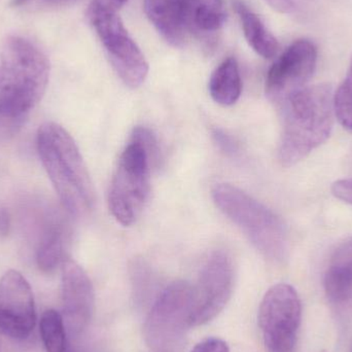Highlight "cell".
Here are the masks:
<instances>
[{"mask_svg": "<svg viewBox=\"0 0 352 352\" xmlns=\"http://www.w3.org/2000/svg\"><path fill=\"white\" fill-rule=\"evenodd\" d=\"M37 152L62 205L74 217H86L95 205L92 179L76 142L62 126L39 127Z\"/></svg>", "mask_w": 352, "mask_h": 352, "instance_id": "6da1fadb", "label": "cell"}, {"mask_svg": "<svg viewBox=\"0 0 352 352\" xmlns=\"http://www.w3.org/2000/svg\"><path fill=\"white\" fill-rule=\"evenodd\" d=\"M283 128L278 159L285 167L301 162L327 142L334 124V95L330 85L305 87L283 105Z\"/></svg>", "mask_w": 352, "mask_h": 352, "instance_id": "7a4b0ae2", "label": "cell"}, {"mask_svg": "<svg viewBox=\"0 0 352 352\" xmlns=\"http://www.w3.org/2000/svg\"><path fill=\"white\" fill-rule=\"evenodd\" d=\"M49 76V60L36 45L8 37L0 59V113L25 119L43 98Z\"/></svg>", "mask_w": 352, "mask_h": 352, "instance_id": "3957f363", "label": "cell"}, {"mask_svg": "<svg viewBox=\"0 0 352 352\" xmlns=\"http://www.w3.org/2000/svg\"><path fill=\"white\" fill-rule=\"evenodd\" d=\"M219 210L229 217L264 258L281 263L289 254L287 227L278 215L244 190L229 184L212 188Z\"/></svg>", "mask_w": 352, "mask_h": 352, "instance_id": "277c9868", "label": "cell"}, {"mask_svg": "<svg viewBox=\"0 0 352 352\" xmlns=\"http://www.w3.org/2000/svg\"><path fill=\"white\" fill-rule=\"evenodd\" d=\"M152 165L144 146L130 140L122 153L109 192V210L123 226L136 223L148 202Z\"/></svg>", "mask_w": 352, "mask_h": 352, "instance_id": "5b68a950", "label": "cell"}, {"mask_svg": "<svg viewBox=\"0 0 352 352\" xmlns=\"http://www.w3.org/2000/svg\"><path fill=\"white\" fill-rule=\"evenodd\" d=\"M192 306L194 287L186 281H175L157 296L144 324V339L151 351H178L190 328Z\"/></svg>", "mask_w": 352, "mask_h": 352, "instance_id": "8992f818", "label": "cell"}, {"mask_svg": "<svg viewBox=\"0 0 352 352\" xmlns=\"http://www.w3.org/2000/svg\"><path fill=\"white\" fill-rule=\"evenodd\" d=\"M301 320L297 291L287 283L270 287L258 309V327L267 352H296Z\"/></svg>", "mask_w": 352, "mask_h": 352, "instance_id": "52a82bcc", "label": "cell"}, {"mask_svg": "<svg viewBox=\"0 0 352 352\" xmlns=\"http://www.w3.org/2000/svg\"><path fill=\"white\" fill-rule=\"evenodd\" d=\"M90 19L122 82L132 89L142 86L148 76V61L121 18L118 14H92Z\"/></svg>", "mask_w": 352, "mask_h": 352, "instance_id": "ba28073f", "label": "cell"}, {"mask_svg": "<svg viewBox=\"0 0 352 352\" xmlns=\"http://www.w3.org/2000/svg\"><path fill=\"white\" fill-rule=\"evenodd\" d=\"M234 267L227 252L217 250L207 258L194 287V306L190 328L214 320L227 305L233 293Z\"/></svg>", "mask_w": 352, "mask_h": 352, "instance_id": "9c48e42d", "label": "cell"}, {"mask_svg": "<svg viewBox=\"0 0 352 352\" xmlns=\"http://www.w3.org/2000/svg\"><path fill=\"white\" fill-rule=\"evenodd\" d=\"M318 50L311 41L299 39L292 43L274 62L267 74L266 94L281 105L305 88L316 72Z\"/></svg>", "mask_w": 352, "mask_h": 352, "instance_id": "30bf717a", "label": "cell"}, {"mask_svg": "<svg viewBox=\"0 0 352 352\" xmlns=\"http://www.w3.org/2000/svg\"><path fill=\"white\" fill-rule=\"evenodd\" d=\"M36 324L34 297L20 272L10 270L0 278V334L25 340Z\"/></svg>", "mask_w": 352, "mask_h": 352, "instance_id": "8fae6325", "label": "cell"}, {"mask_svg": "<svg viewBox=\"0 0 352 352\" xmlns=\"http://www.w3.org/2000/svg\"><path fill=\"white\" fill-rule=\"evenodd\" d=\"M61 296L65 324L72 334H80L92 318L94 289L88 274L74 261L62 265Z\"/></svg>", "mask_w": 352, "mask_h": 352, "instance_id": "7c38bea8", "label": "cell"}, {"mask_svg": "<svg viewBox=\"0 0 352 352\" xmlns=\"http://www.w3.org/2000/svg\"><path fill=\"white\" fill-rule=\"evenodd\" d=\"M36 248V264L43 272H54L65 262L70 239L67 219L59 211H45L43 225L39 226Z\"/></svg>", "mask_w": 352, "mask_h": 352, "instance_id": "4fadbf2b", "label": "cell"}, {"mask_svg": "<svg viewBox=\"0 0 352 352\" xmlns=\"http://www.w3.org/2000/svg\"><path fill=\"white\" fill-rule=\"evenodd\" d=\"M327 297L336 305L352 302V237L337 248L324 275Z\"/></svg>", "mask_w": 352, "mask_h": 352, "instance_id": "5bb4252c", "label": "cell"}, {"mask_svg": "<svg viewBox=\"0 0 352 352\" xmlns=\"http://www.w3.org/2000/svg\"><path fill=\"white\" fill-rule=\"evenodd\" d=\"M144 12L161 35L175 47L188 41V30L180 0H144Z\"/></svg>", "mask_w": 352, "mask_h": 352, "instance_id": "9a60e30c", "label": "cell"}, {"mask_svg": "<svg viewBox=\"0 0 352 352\" xmlns=\"http://www.w3.org/2000/svg\"><path fill=\"white\" fill-rule=\"evenodd\" d=\"M188 32L209 36L219 32L226 20L223 0H180Z\"/></svg>", "mask_w": 352, "mask_h": 352, "instance_id": "2e32d148", "label": "cell"}, {"mask_svg": "<svg viewBox=\"0 0 352 352\" xmlns=\"http://www.w3.org/2000/svg\"><path fill=\"white\" fill-rule=\"evenodd\" d=\"M235 8L241 20L244 36L248 45L263 58L270 59L274 57L278 51V41L267 28L262 19L242 2H236Z\"/></svg>", "mask_w": 352, "mask_h": 352, "instance_id": "e0dca14e", "label": "cell"}, {"mask_svg": "<svg viewBox=\"0 0 352 352\" xmlns=\"http://www.w3.org/2000/svg\"><path fill=\"white\" fill-rule=\"evenodd\" d=\"M209 92L213 100L223 107L235 104L239 100L242 80L236 59L228 58L213 72L209 80Z\"/></svg>", "mask_w": 352, "mask_h": 352, "instance_id": "ac0fdd59", "label": "cell"}, {"mask_svg": "<svg viewBox=\"0 0 352 352\" xmlns=\"http://www.w3.org/2000/svg\"><path fill=\"white\" fill-rule=\"evenodd\" d=\"M39 331L45 351L70 352L66 336L65 322L59 312L53 309L43 312Z\"/></svg>", "mask_w": 352, "mask_h": 352, "instance_id": "d6986e66", "label": "cell"}, {"mask_svg": "<svg viewBox=\"0 0 352 352\" xmlns=\"http://www.w3.org/2000/svg\"><path fill=\"white\" fill-rule=\"evenodd\" d=\"M133 297L138 305L148 303L154 295L156 281L152 270L142 261H135L131 267Z\"/></svg>", "mask_w": 352, "mask_h": 352, "instance_id": "ffe728a7", "label": "cell"}, {"mask_svg": "<svg viewBox=\"0 0 352 352\" xmlns=\"http://www.w3.org/2000/svg\"><path fill=\"white\" fill-rule=\"evenodd\" d=\"M334 113L342 127L352 132V57L346 76L334 95Z\"/></svg>", "mask_w": 352, "mask_h": 352, "instance_id": "44dd1931", "label": "cell"}, {"mask_svg": "<svg viewBox=\"0 0 352 352\" xmlns=\"http://www.w3.org/2000/svg\"><path fill=\"white\" fill-rule=\"evenodd\" d=\"M212 138L221 151L230 157H237L240 154L239 142L225 130L214 128Z\"/></svg>", "mask_w": 352, "mask_h": 352, "instance_id": "7402d4cb", "label": "cell"}, {"mask_svg": "<svg viewBox=\"0 0 352 352\" xmlns=\"http://www.w3.org/2000/svg\"><path fill=\"white\" fill-rule=\"evenodd\" d=\"M128 0H93L90 6V16L98 14H117Z\"/></svg>", "mask_w": 352, "mask_h": 352, "instance_id": "603a6c76", "label": "cell"}, {"mask_svg": "<svg viewBox=\"0 0 352 352\" xmlns=\"http://www.w3.org/2000/svg\"><path fill=\"white\" fill-rule=\"evenodd\" d=\"M25 119H14L0 113V142L8 140L16 133Z\"/></svg>", "mask_w": 352, "mask_h": 352, "instance_id": "cb8c5ba5", "label": "cell"}, {"mask_svg": "<svg viewBox=\"0 0 352 352\" xmlns=\"http://www.w3.org/2000/svg\"><path fill=\"white\" fill-rule=\"evenodd\" d=\"M190 352H230V349L221 339L208 338L198 343Z\"/></svg>", "mask_w": 352, "mask_h": 352, "instance_id": "d4e9b609", "label": "cell"}, {"mask_svg": "<svg viewBox=\"0 0 352 352\" xmlns=\"http://www.w3.org/2000/svg\"><path fill=\"white\" fill-rule=\"evenodd\" d=\"M332 192L336 198L352 205V178L337 180L333 184Z\"/></svg>", "mask_w": 352, "mask_h": 352, "instance_id": "484cf974", "label": "cell"}, {"mask_svg": "<svg viewBox=\"0 0 352 352\" xmlns=\"http://www.w3.org/2000/svg\"><path fill=\"white\" fill-rule=\"evenodd\" d=\"M266 2L281 14H291L297 6V0H266Z\"/></svg>", "mask_w": 352, "mask_h": 352, "instance_id": "4316f807", "label": "cell"}, {"mask_svg": "<svg viewBox=\"0 0 352 352\" xmlns=\"http://www.w3.org/2000/svg\"><path fill=\"white\" fill-rule=\"evenodd\" d=\"M12 227V219L10 212L4 207L0 206V238L6 237Z\"/></svg>", "mask_w": 352, "mask_h": 352, "instance_id": "83f0119b", "label": "cell"}, {"mask_svg": "<svg viewBox=\"0 0 352 352\" xmlns=\"http://www.w3.org/2000/svg\"><path fill=\"white\" fill-rule=\"evenodd\" d=\"M28 0H12V6H22L23 4L26 3Z\"/></svg>", "mask_w": 352, "mask_h": 352, "instance_id": "f1b7e54d", "label": "cell"}, {"mask_svg": "<svg viewBox=\"0 0 352 352\" xmlns=\"http://www.w3.org/2000/svg\"><path fill=\"white\" fill-rule=\"evenodd\" d=\"M45 1L50 2V3L61 4L70 1V0H45Z\"/></svg>", "mask_w": 352, "mask_h": 352, "instance_id": "f546056e", "label": "cell"}, {"mask_svg": "<svg viewBox=\"0 0 352 352\" xmlns=\"http://www.w3.org/2000/svg\"><path fill=\"white\" fill-rule=\"evenodd\" d=\"M320 352H329V351H320Z\"/></svg>", "mask_w": 352, "mask_h": 352, "instance_id": "4dcf8cb0", "label": "cell"}]
</instances>
